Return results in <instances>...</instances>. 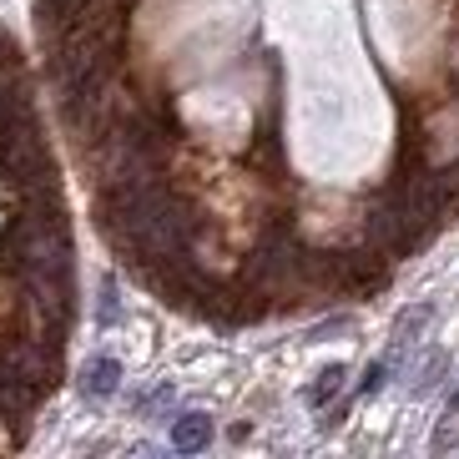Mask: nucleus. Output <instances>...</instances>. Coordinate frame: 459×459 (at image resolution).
I'll return each mask as SVG.
<instances>
[{
  "mask_svg": "<svg viewBox=\"0 0 459 459\" xmlns=\"http://www.w3.org/2000/svg\"><path fill=\"white\" fill-rule=\"evenodd\" d=\"M117 384H122V364L117 359H91L86 364V374H82V394L86 399H107V394H117Z\"/></svg>",
  "mask_w": 459,
  "mask_h": 459,
  "instance_id": "nucleus-1",
  "label": "nucleus"
},
{
  "mask_svg": "<svg viewBox=\"0 0 459 459\" xmlns=\"http://www.w3.org/2000/svg\"><path fill=\"white\" fill-rule=\"evenodd\" d=\"M172 445L182 449V455H197V449L212 445V419L207 414H182L172 424Z\"/></svg>",
  "mask_w": 459,
  "mask_h": 459,
  "instance_id": "nucleus-2",
  "label": "nucleus"
},
{
  "mask_svg": "<svg viewBox=\"0 0 459 459\" xmlns=\"http://www.w3.org/2000/svg\"><path fill=\"white\" fill-rule=\"evenodd\" d=\"M343 378H349V368H343V364H328L324 374H318V378L308 384V394H303V399H308L313 409H324L328 399H333V394L343 389Z\"/></svg>",
  "mask_w": 459,
  "mask_h": 459,
  "instance_id": "nucleus-3",
  "label": "nucleus"
},
{
  "mask_svg": "<svg viewBox=\"0 0 459 459\" xmlns=\"http://www.w3.org/2000/svg\"><path fill=\"white\" fill-rule=\"evenodd\" d=\"M378 384H384V364H374V368H368V374H364V394H374Z\"/></svg>",
  "mask_w": 459,
  "mask_h": 459,
  "instance_id": "nucleus-4",
  "label": "nucleus"
},
{
  "mask_svg": "<svg viewBox=\"0 0 459 459\" xmlns=\"http://www.w3.org/2000/svg\"><path fill=\"white\" fill-rule=\"evenodd\" d=\"M449 409H455V414H459V394H455V404H449Z\"/></svg>",
  "mask_w": 459,
  "mask_h": 459,
  "instance_id": "nucleus-5",
  "label": "nucleus"
},
{
  "mask_svg": "<svg viewBox=\"0 0 459 459\" xmlns=\"http://www.w3.org/2000/svg\"><path fill=\"white\" fill-rule=\"evenodd\" d=\"M455 66H459V56H455Z\"/></svg>",
  "mask_w": 459,
  "mask_h": 459,
  "instance_id": "nucleus-6",
  "label": "nucleus"
}]
</instances>
